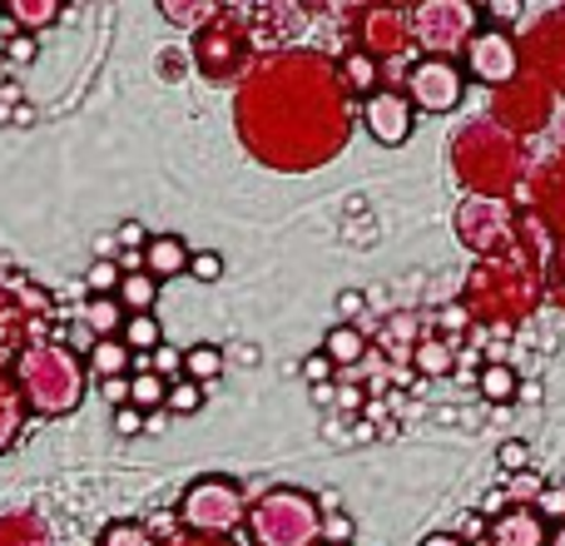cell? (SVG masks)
<instances>
[{"label":"cell","mask_w":565,"mask_h":546,"mask_svg":"<svg viewBox=\"0 0 565 546\" xmlns=\"http://www.w3.org/2000/svg\"><path fill=\"white\" fill-rule=\"evenodd\" d=\"M451 175L467 195L477 199H507L521 179L531 175V159H526V139L507 135L501 125L491 119H471L451 135Z\"/></svg>","instance_id":"obj_3"},{"label":"cell","mask_w":565,"mask_h":546,"mask_svg":"<svg viewBox=\"0 0 565 546\" xmlns=\"http://www.w3.org/2000/svg\"><path fill=\"white\" fill-rule=\"evenodd\" d=\"M402 95H407L412 109H422V115H451V109L461 105V95H467V70H461L457 60H427L422 55L417 65L407 70Z\"/></svg>","instance_id":"obj_13"},{"label":"cell","mask_w":565,"mask_h":546,"mask_svg":"<svg viewBox=\"0 0 565 546\" xmlns=\"http://www.w3.org/2000/svg\"><path fill=\"white\" fill-rule=\"evenodd\" d=\"M149 368H154L164 382H179L184 378V353H179L174 343H159V348L149 353Z\"/></svg>","instance_id":"obj_37"},{"label":"cell","mask_w":565,"mask_h":546,"mask_svg":"<svg viewBox=\"0 0 565 546\" xmlns=\"http://www.w3.org/2000/svg\"><path fill=\"white\" fill-rule=\"evenodd\" d=\"M234 129L248 159L274 175H312L348 149L358 99L338 60L308 45L264 50L234 90Z\"/></svg>","instance_id":"obj_1"},{"label":"cell","mask_w":565,"mask_h":546,"mask_svg":"<svg viewBox=\"0 0 565 546\" xmlns=\"http://www.w3.org/2000/svg\"><path fill=\"white\" fill-rule=\"evenodd\" d=\"M10 328H15V323H10V308H6V293H0V343L10 338Z\"/></svg>","instance_id":"obj_53"},{"label":"cell","mask_w":565,"mask_h":546,"mask_svg":"<svg viewBox=\"0 0 565 546\" xmlns=\"http://www.w3.org/2000/svg\"><path fill=\"white\" fill-rule=\"evenodd\" d=\"M338 75H342V85H348L352 99H367V95H377L382 90V65L372 55H362V50H342Z\"/></svg>","instance_id":"obj_20"},{"label":"cell","mask_w":565,"mask_h":546,"mask_svg":"<svg viewBox=\"0 0 565 546\" xmlns=\"http://www.w3.org/2000/svg\"><path fill=\"white\" fill-rule=\"evenodd\" d=\"M119 343H125V348L139 358V353H154L159 343H164V328H159L154 313H129L125 328H119Z\"/></svg>","instance_id":"obj_26"},{"label":"cell","mask_w":565,"mask_h":546,"mask_svg":"<svg viewBox=\"0 0 565 546\" xmlns=\"http://www.w3.org/2000/svg\"><path fill=\"white\" fill-rule=\"evenodd\" d=\"M30 422V408L25 398H20L15 378H10V368H0V452H10L20 442V432H25Z\"/></svg>","instance_id":"obj_19"},{"label":"cell","mask_w":565,"mask_h":546,"mask_svg":"<svg viewBox=\"0 0 565 546\" xmlns=\"http://www.w3.org/2000/svg\"><path fill=\"white\" fill-rule=\"evenodd\" d=\"M164 408L174 412V418H189V412H199V408H204V388H199V382H189V378L169 382V398H164Z\"/></svg>","instance_id":"obj_34"},{"label":"cell","mask_w":565,"mask_h":546,"mask_svg":"<svg viewBox=\"0 0 565 546\" xmlns=\"http://www.w3.org/2000/svg\"><path fill=\"white\" fill-rule=\"evenodd\" d=\"M516 209L507 204V199H477L467 195L457 204V239L471 249L477 259H491V254H507L511 244H516Z\"/></svg>","instance_id":"obj_10"},{"label":"cell","mask_w":565,"mask_h":546,"mask_svg":"<svg viewBox=\"0 0 565 546\" xmlns=\"http://www.w3.org/2000/svg\"><path fill=\"white\" fill-rule=\"evenodd\" d=\"M119 259H99V264H89V273H85V288H95V298H115L119 293Z\"/></svg>","instance_id":"obj_35"},{"label":"cell","mask_w":565,"mask_h":546,"mask_svg":"<svg viewBox=\"0 0 565 546\" xmlns=\"http://www.w3.org/2000/svg\"><path fill=\"white\" fill-rule=\"evenodd\" d=\"M422 546H467V542H461L457 532H431V537L422 542Z\"/></svg>","instance_id":"obj_51"},{"label":"cell","mask_w":565,"mask_h":546,"mask_svg":"<svg viewBox=\"0 0 565 546\" xmlns=\"http://www.w3.org/2000/svg\"><path fill=\"white\" fill-rule=\"evenodd\" d=\"M115 244H119L115 234H105V239H99V244H95V249H99V259H115Z\"/></svg>","instance_id":"obj_54"},{"label":"cell","mask_w":565,"mask_h":546,"mask_svg":"<svg viewBox=\"0 0 565 546\" xmlns=\"http://www.w3.org/2000/svg\"><path fill=\"white\" fill-rule=\"evenodd\" d=\"M119 308H125V318L129 313H154V298H159V283L149 279V273H125L119 279Z\"/></svg>","instance_id":"obj_28"},{"label":"cell","mask_w":565,"mask_h":546,"mask_svg":"<svg viewBox=\"0 0 565 546\" xmlns=\"http://www.w3.org/2000/svg\"><path fill=\"white\" fill-rule=\"evenodd\" d=\"M348 542H352V517H348V512L322 517V546H348Z\"/></svg>","instance_id":"obj_39"},{"label":"cell","mask_w":565,"mask_h":546,"mask_svg":"<svg viewBox=\"0 0 565 546\" xmlns=\"http://www.w3.org/2000/svg\"><path fill=\"white\" fill-rule=\"evenodd\" d=\"M332 372H338V368H332V358H328V353H322V348L302 358V378H308L312 388H322V382H332Z\"/></svg>","instance_id":"obj_40"},{"label":"cell","mask_w":565,"mask_h":546,"mask_svg":"<svg viewBox=\"0 0 565 546\" xmlns=\"http://www.w3.org/2000/svg\"><path fill=\"white\" fill-rule=\"evenodd\" d=\"M164 398H169V382L159 378V372H135V378H129V408H139L145 418L164 408Z\"/></svg>","instance_id":"obj_31"},{"label":"cell","mask_w":565,"mask_h":546,"mask_svg":"<svg viewBox=\"0 0 565 546\" xmlns=\"http://www.w3.org/2000/svg\"><path fill=\"white\" fill-rule=\"evenodd\" d=\"M516 50H521V75L541 80L551 95H561L565 90V6L531 20V30L516 40Z\"/></svg>","instance_id":"obj_12"},{"label":"cell","mask_w":565,"mask_h":546,"mask_svg":"<svg viewBox=\"0 0 565 546\" xmlns=\"http://www.w3.org/2000/svg\"><path fill=\"white\" fill-rule=\"evenodd\" d=\"M312 398H318V402H338V388H332V382H322V388H312Z\"/></svg>","instance_id":"obj_55"},{"label":"cell","mask_w":565,"mask_h":546,"mask_svg":"<svg viewBox=\"0 0 565 546\" xmlns=\"http://www.w3.org/2000/svg\"><path fill=\"white\" fill-rule=\"evenodd\" d=\"M541 293H546L541 249H526L516 239L507 254L477 259V269H471L467 283H461V308H467V318L511 328V323H521V318H531V313H536Z\"/></svg>","instance_id":"obj_2"},{"label":"cell","mask_w":565,"mask_h":546,"mask_svg":"<svg viewBox=\"0 0 565 546\" xmlns=\"http://www.w3.org/2000/svg\"><path fill=\"white\" fill-rule=\"evenodd\" d=\"M481 398L487 402H511L521 392V378H516V368H507V363H491V368H481Z\"/></svg>","instance_id":"obj_32"},{"label":"cell","mask_w":565,"mask_h":546,"mask_svg":"<svg viewBox=\"0 0 565 546\" xmlns=\"http://www.w3.org/2000/svg\"><path fill=\"white\" fill-rule=\"evenodd\" d=\"M159 15H164L169 25L194 30V35H199V30L218 15V6H214V0H159Z\"/></svg>","instance_id":"obj_25"},{"label":"cell","mask_w":565,"mask_h":546,"mask_svg":"<svg viewBox=\"0 0 565 546\" xmlns=\"http://www.w3.org/2000/svg\"><path fill=\"white\" fill-rule=\"evenodd\" d=\"M556 135H561L556 149H565V105H556Z\"/></svg>","instance_id":"obj_57"},{"label":"cell","mask_w":565,"mask_h":546,"mask_svg":"<svg viewBox=\"0 0 565 546\" xmlns=\"http://www.w3.org/2000/svg\"><path fill=\"white\" fill-rule=\"evenodd\" d=\"M338 308H342V313H348V318H352V313L362 308V293H358V288H348V293H342V298H338Z\"/></svg>","instance_id":"obj_52"},{"label":"cell","mask_w":565,"mask_h":546,"mask_svg":"<svg viewBox=\"0 0 565 546\" xmlns=\"http://www.w3.org/2000/svg\"><path fill=\"white\" fill-rule=\"evenodd\" d=\"M322 353L332 358V368H352V363H362V353H367V333H362L358 323H338V328L322 338Z\"/></svg>","instance_id":"obj_23"},{"label":"cell","mask_w":565,"mask_h":546,"mask_svg":"<svg viewBox=\"0 0 565 546\" xmlns=\"http://www.w3.org/2000/svg\"><path fill=\"white\" fill-rule=\"evenodd\" d=\"M254 50H258V40L248 30V6H218V15L194 35L189 60L209 80H244V70L258 60Z\"/></svg>","instance_id":"obj_6"},{"label":"cell","mask_w":565,"mask_h":546,"mask_svg":"<svg viewBox=\"0 0 565 546\" xmlns=\"http://www.w3.org/2000/svg\"><path fill=\"white\" fill-rule=\"evenodd\" d=\"M6 60L10 65H30V60H35V35H10L6 40Z\"/></svg>","instance_id":"obj_44"},{"label":"cell","mask_w":565,"mask_h":546,"mask_svg":"<svg viewBox=\"0 0 565 546\" xmlns=\"http://www.w3.org/2000/svg\"><path fill=\"white\" fill-rule=\"evenodd\" d=\"M451 368H457V358H451V348L441 338H422L412 348V372H422V378H441Z\"/></svg>","instance_id":"obj_30"},{"label":"cell","mask_w":565,"mask_h":546,"mask_svg":"<svg viewBox=\"0 0 565 546\" xmlns=\"http://www.w3.org/2000/svg\"><path fill=\"white\" fill-rule=\"evenodd\" d=\"M129 363H135V353H129L125 343H119V338H99L95 348H89L85 368L95 372L99 382H105V378H125V368H129Z\"/></svg>","instance_id":"obj_24"},{"label":"cell","mask_w":565,"mask_h":546,"mask_svg":"<svg viewBox=\"0 0 565 546\" xmlns=\"http://www.w3.org/2000/svg\"><path fill=\"white\" fill-rule=\"evenodd\" d=\"M115 239L125 244V254H145V244H149V234H145V224H139V219H125Z\"/></svg>","instance_id":"obj_42"},{"label":"cell","mask_w":565,"mask_h":546,"mask_svg":"<svg viewBox=\"0 0 565 546\" xmlns=\"http://www.w3.org/2000/svg\"><path fill=\"white\" fill-rule=\"evenodd\" d=\"M461 65H467L471 80H481V85H491V90L511 85V80L521 75L516 35H511V30H501V25L477 30V35H471V45H467V55H461Z\"/></svg>","instance_id":"obj_15"},{"label":"cell","mask_w":565,"mask_h":546,"mask_svg":"<svg viewBox=\"0 0 565 546\" xmlns=\"http://www.w3.org/2000/svg\"><path fill=\"white\" fill-rule=\"evenodd\" d=\"M99 546H159V542H154V532H149L145 522H109Z\"/></svg>","instance_id":"obj_33"},{"label":"cell","mask_w":565,"mask_h":546,"mask_svg":"<svg viewBox=\"0 0 565 546\" xmlns=\"http://www.w3.org/2000/svg\"><path fill=\"white\" fill-rule=\"evenodd\" d=\"M526 199H531V219L541 224V234L551 244H561L565 239V149H551L541 165H531Z\"/></svg>","instance_id":"obj_14"},{"label":"cell","mask_w":565,"mask_h":546,"mask_svg":"<svg viewBox=\"0 0 565 546\" xmlns=\"http://www.w3.org/2000/svg\"><path fill=\"white\" fill-rule=\"evenodd\" d=\"M477 30L481 6H471V0H422V6H412V45L427 50V60L467 55Z\"/></svg>","instance_id":"obj_8"},{"label":"cell","mask_w":565,"mask_h":546,"mask_svg":"<svg viewBox=\"0 0 565 546\" xmlns=\"http://www.w3.org/2000/svg\"><path fill=\"white\" fill-rule=\"evenodd\" d=\"M481 10H487L491 20H516V15H521L516 0H497V6H481Z\"/></svg>","instance_id":"obj_48"},{"label":"cell","mask_w":565,"mask_h":546,"mask_svg":"<svg viewBox=\"0 0 565 546\" xmlns=\"http://www.w3.org/2000/svg\"><path fill=\"white\" fill-rule=\"evenodd\" d=\"M541 492H546V477H541V472H516L507 497H511V507H531V502H541Z\"/></svg>","instance_id":"obj_36"},{"label":"cell","mask_w":565,"mask_h":546,"mask_svg":"<svg viewBox=\"0 0 565 546\" xmlns=\"http://www.w3.org/2000/svg\"><path fill=\"white\" fill-rule=\"evenodd\" d=\"M10 119H15V125H30V119H35V109H30V105H15V115H10Z\"/></svg>","instance_id":"obj_56"},{"label":"cell","mask_w":565,"mask_h":546,"mask_svg":"<svg viewBox=\"0 0 565 546\" xmlns=\"http://www.w3.org/2000/svg\"><path fill=\"white\" fill-rule=\"evenodd\" d=\"M184 378L199 382V388H209V382L224 378V348H214V343H199V348L184 353Z\"/></svg>","instance_id":"obj_27"},{"label":"cell","mask_w":565,"mask_h":546,"mask_svg":"<svg viewBox=\"0 0 565 546\" xmlns=\"http://www.w3.org/2000/svg\"><path fill=\"white\" fill-rule=\"evenodd\" d=\"M0 546H55L45 517L35 512H0Z\"/></svg>","instance_id":"obj_22"},{"label":"cell","mask_w":565,"mask_h":546,"mask_svg":"<svg viewBox=\"0 0 565 546\" xmlns=\"http://www.w3.org/2000/svg\"><path fill=\"white\" fill-rule=\"evenodd\" d=\"M179 527L189 537H209V542H228L248 517V497H244V482L234 477H199L184 487L179 497Z\"/></svg>","instance_id":"obj_7"},{"label":"cell","mask_w":565,"mask_h":546,"mask_svg":"<svg viewBox=\"0 0 565 546\" xmlns=\"http://www.w3.org/2000/svg\"><path fill=\"white\" fill-rule=\"evenodd\" d=\"M551 119H556V95H551L541 80H531V75H516L511 85H501L497 95H491V125H501L507 135H516V139L546 129Z\"/></svg>","instance_id":"obj_11"},{"label":"cell","mask_w":565,"mask_h":546,"mask_svg":"<svg viewBox=\"0 0 565 546\" xmlns=\"http://www.w3.org/2000/svg\"><path fill=\"white\" fill-rule=\"evenodd\" d=\"M551 546H565V522L561 527H551Z\"/></svg>","instance_id":"obj_58"},{"label":"cell","mask_w":565,"mask_h":546,"mask_svg":"<svg viewBox=\"0 0 565 546\" xmlns=\"http://www.w3.org/2000/svg\"><path fill=\"white\" fill-rule=\"evenodd\" d=\"M546 288L556 293V298L565 303V239L561 244H551V264H546Z\"/></svg>","instance_id":"obj_41"},{"label":"cell","mask_w":565,"mask_h":546,"mask_svg":"<svg viewBox=\"0 0 565 546\" xmlns=\"http://www.w3.org/2000/svg\"><path fill=\"white\" fill-rule=\"evenodd\" d=\"M85 358L70 353L65 343H50V338H30L15 348L10 358V378H15L20 398L35 418H65V412L79 408L85 398Z\"/></svg>","instance_id":"obj_4"},{"label":"cell","mask_w":565,"mask_h":546,"mask_svg":"<svg viewBox=\"0 0 565 546\" xmlns=\"http://www.w3.org/2000/svg\"><path fill=\"white\" fill-rule=\"evenodd\" d=\"M159 546H234V542H209V537H189V532H179V537H169Z\"/></svg>","instance_id":"obj_49"},{"label":"cell","mask_w":565,"mask_h":546,"mask_svg":"<svg viewBox=\"0 0 565 546\" xmlns=\"http://www.w3.org/2000/svg\"><path fill=\"white\" fill-rule=\"evenodd\" d=\"M174 522H179V512H154V517H149L145 527L154 532V542H159V537H169V532H174Z\"/></svg>","instance_id":"obj_47"},{"label":"cell","mask_w":565,"mask_h":546,"mask_svg":"<svg viewBox=\"0 0 565 546\" xmlns=\"http://www.w3.org/2000/svg\"><path fill=\"white\" fill-rule=\"evenodd\" d=\"M248 542L254 546H322L318 497L302 487H268L248 502Z\"/></svg>","instance_id":"obj_5"},{"label":"cell","mask_w":565,"mask_h":546,"mask_svg":"<svg viewBox=\"0 0 565 546\" xmlns=\"http://www.w3.org/2000/svg\"><path fill=\"white\" fill-rule=\"evenodd\" d=\"M412 119H417V109H412V99L402 95V85H382L377 95L362 99V125H367V135L377 139V145L397 149L412 139Z\"/></svg>","instance_id":"obj_16"},{"label":"cell","mask_w":565,"mask_h":546,"mask_svg":"<svg viewBox=\"0 0 565 546\" xmlns=\"http://www.w3.org/2000/svg\"><path fill=\"white\" fill-rule=\"evenodd\" d=\"M189 273H194L199 283H214L218 273H224V259H218V254H194V259H189Z\"/></svg>","instance_id":"obj_43"},{"label":"cell","mask_w":565,"mask_h":546,"mask_svg":"<svg viewBox=\"0 0 565 546\" xmlns=\"http://www.w3.org/2000/svg\"><path fill=\"white\" fill-rule=\"evenodd\" d=\"M189 244L184 239H174V234H149V244H145V273L154 283H164V279H179V273H189Z\"/></svg>","instance_id":"obj_18"},{"label":"cell","mask_w":565,"mask_h":546,"mask_svg":"<svg viewBox=\"0 0 565 546\" xmlns=\"http://www.w3.org/2000/svg\"><path fill=\"white\" fill-rule=\"evenodd\" d=\"M0 10H6V20L20 30V35H35V30L55 25L65 0H0Z\"/></svg>","instance_id":"obj_21"},{"label":"cell","mask_w":565,"mask_h":546,"mask_svg":"<svg viewBox=\"0 0 565 546\" xmlns=\"http://www.w3.org/2000/svg\"><path fill=\"white\" fill-rule=\"evenodd\" d=\"M497 462L511 472V477H516V472H531V442L507 438V442H501V448H497Z\"/></svg>","instance_id":"obj_38"},{"label":"cell","mask_w":565,"mask_h":546,"mask_svg":"<svg viewBox=\"0 0 565 546\" xmlns=\"http://www.w3.org/2000/svg\"><path fill=\"white\" fill-rule=\"evenodd\" d=\"M487 546H551V527L536 507H507L501 517H491Z\"/></svg>","instance_id":"obj_17"},{"label":"cell","mask_w":565,"mask_h":546,"mask_svg":"<svg viewBox=\"0 0 565 546\" xmlns=\"http://www.w3.org/2000/svg\"><path fill=\"white\" fill-rule=\"evenodd\" d=\"M79 323H85L95 338H119V328H125V308H119V298H89L85 313H79Z\"/></svg>","instance_id":"obj_29"},{"label":"cell","mask_w":565,"mask_h":546,"mask_svg":"<svg viewBox=\"0 0 565 546\" xmlns=\"http://www.w3.org/2000/svg\"><path fill=\"white\" fill-rule=\"evenodd\" d=\"M99 392H105V402H115V408H129V378H105Z\"/></svg>","instance_id":"obj_46"},{"label":"cell","mask_w":565,"mask_h":546,"mask_svg":"<svg viewBox=\"0 0 565 546\" xmlns=\"http://www.w3.org/2000/svg\"><path fill=\"white\" fill-rule=\"evenodd\" d=\"M115 432H119V438L145 432V412H139V408H115Z\"/></svg>","instance_id":"obj_45"},{"label":"cell","mask_w":565,"mask_h":546,"mask_svg":"<svg viewBox=\"0 0 565 546\" xmlns=\"http://www.w3.org/2000/svg\"><path fill=\"white\" fill-rule=\"evenodd\" d=\"M541 507L556 512V517L565 522V492H551V487H546V492H541Z\"/></svg>","instance_id":"obj_50"},{"label":"cell","mask_w":565,"mask_h":546,"mask_svg":"<svg viewBox=\"0 0 565 546\" xmlns=\"http://www.w3.org/2000/svg\"><path fill=\"white\" fill-rule=\"evenodd\" d=\"M348 50H362L377 65L412 55V6H342Z\"/></svg>","instance_id":"obj_9"}]
</instances>
